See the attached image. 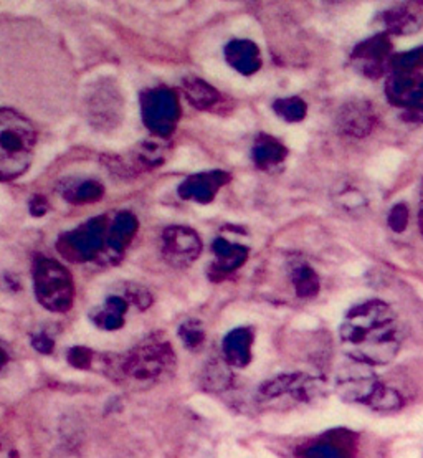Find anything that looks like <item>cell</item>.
<instances>
[{"label":"cell","mask_w":423,"mask_h":458,"mask_svg":"<svg viewBox=\"0 0 423 458\" xmlns=\"http://www.w3.org/2000/svg\"><path fill=\"white\" fill-rule=\"evenodd\" d=\"M251 341L253 335L250 329H235L224 339L225 360L232 366L245 368L251 360Z\"/></svg>","instance_id":"13"},{"label":"cell","mask_w":423,"mask_h":458,"mask_svg":"<svg viewBox=\"0 0 423 458\" xmlns=\"http://www.w3.org/2000/svg\"><path fill=\"white\" fill-rule=\"evenodd\" d=\"M402 404L403 403H402L401 394L382 384L379 391L374 394V397L370 399L369 407H372L374 411H380V412H391V411L401 409Z\"/></svg>","instance_id":"23"},{"label":"cell","mask_w":423,"mask_h":458,"mask_svg":"<svg viewBox=\"0 0 423 458\" xmlns=\"http://www.w3.org/2000/svg\"><path fill=\"white\" fill-rule=\"evenodd\" d=\"M47 202H45L44 197H33L32 202H30V212H32L35 217L38 216H44L47 212Z\"/></svg>","instance_id":"30"},{"label":"cell","mask_w":423,"mask_h":458,"mask_svg":"<svg viewBox=\"0 0 423 458\" xmlns=\"http://www.w3.org/2000/svg\"><path fill=\"white\" fill-rule=\"evenodd\" d=\"M286 148L282 142L273 140L270 136H261L260 140L255 144V161L260 165L261 169H272L275 165L282 164L286 157Z\"/></svg>","instance_id":"18"},{"label":"cell","mask_w":423,"mask_h":458,"mask_svg":"<svg viewBox=\"0 0 423 458\" xmlns=\"http://www.w3.org/2000/svg\"><path fill=\"white\" fill-rule=\"evenodd\" d=\"M337 123L344 134L354 136V138H364L372 131L376 124V114L369 103L351 101L341 109Z\"/></svg>","instance_id":"8"},{"label":"cell","mask_w":423,"mask_h":458,"mask_svg":"<svg viewBox=\"0 0 423 458\" xmlns=\"http://www.w3.org/2000/svg\"><path fill=\"white\" fill-rule=\"evenodd\" d=\"M293 284L298 295L304 296V298L315 296L319 292L317 275L308 265H300L294 268Z\"/></svg>","instance_id":"20"},{"label":"cell","mask_w":423,"mask_h":458,"mask_svg":"<svg viewBox=\"0 0 423 458\" xmlns=\"http://www.w3.org/2000/svg\"><path fill=\"white\" fill-rule=\"evenodd\" d=\"M136 229H138L136 218L132 217L131 214L118 216L116 220L113 222V225L109 229L108 239H106L109 249L120 253L130 243L131 239L134 237Z\"/></svg>","instance_id":"19"},{"label":"cell","mask_w":423,"mask_h":458,"mask_svg":"<svg viewBox=\"0 0 423 458\" xmlns=\"http://www.w3.org/2000/svg\"><path fill=\"white\" fill-rule=\"evenodd\" d=\"M419 225H420V232L423 235V181L422 189H420V208H419Z\"/></svg>","instance_id":"31"},{"label":"cell","mask_w":423,"mask_h":458,"mask_svg":"<svg viewBox=\"0 0 423 458\" xmlns=\"http://www.w3.org/2000/svg\"><path fill=\"white\" fill-rule=\"evenodd\" d=\"M344 436L334 437L316 444L315 447L306 452L308 458H349L348 447L344 445Z\"/></svg>","instance_id":"21"},{"label":"cell","mask_w":423,"mask_h":458,"mask_svg":"<svg viewBox=\"0 0 423 458\" xmlns=\"http://www.w3.org/2000/svg\"><path fill=\"white\" fill-rule=\"evenodd\" d=\"M227 181L228 175L222 171L192 175L182 182V186L179 189V194L184 199H192V200L206 204L216 197L218 189L224 186Z\"/></svg>","instance_id":"10"},{"label":"cell","mask_w":423,"mask_h":458,"mask_svg":"<svg viewBox=\"0 0 423 458\" xmlns=\"http://www.w3.org/2000/svg\"><path fill=\"white\" fill-rule=\"evenodd\" d=\"M179 336L189 350H199L206 341V331L200 325V321L189 319L179 329Z\"/></svg>","instance_id":"24"},{"label":"cell","mask_w":423,"mask_h":458,"mask_svg":"<svg viewBox=\"0 0 423 458\" xmlns=\"http://www.w3.org/2000/svg\"><path fill=\"white\" fill-rule=\"evenodd\" d=\"M225 56L230 65L243 75L255 73L261 65L260 50L249 40H233L225 48Z\"/></svg>","instance_id":"12"},{"label":"cell","mask_w":423,"mask_h":458,"mask_svg":"<svg viewBox=\"0 0 423 458\" xmlns=\"http://www.w3.org/2000/svg\"><path fill=\"white\" fill-rule=\"evenodd\" d=\"M164 257L175 267L194 262L202 250V243L196 232L187 227H169L164 232Z\"/></svg>","instance_id":"7"},{"label":"cell","mask_w":423,"mask_h":458,"mask_svg":"<svg viewBox=\"0 0 423 458\" xmlns=\"http://www.w3.org/2000/svg\"><path fill=\"white\" fill-rule=\"evenodd\" d=\"M128 310V301L120 296H109L106 303L99 306L98 310L91 315V319L103 329H118L124 323V313Z\"/></svg>","instance_id":"16"},{"label":"cell","mask_w":423,"mask_h":458,"mask_svg":"<svg viewBox=\"0 0 423 458\" xmlns=\"http://www.w3.org/2000/svg\"><path fill=\"white\" fill-rule=\"evenodd\" d=\"M33 346H35V350L48 354L50 351L54 350V341L47 335H38L37 338H33Z\"/></svg>","instance_id":"29"},{"label":"cell","mask_w":423,"mask_h":458,"mask_svg":"<svg viewBox=\"0 0 423 458\" xmlns=\"http://www.w3.org/2000/svg\"><path fill=\"white\" fill-rule=\"evenodd\" d=\"M174 350L164 339H148L131 350L120 362V369L128 379L154 382L174 368Z\"/></svg>","instance_id":"3"},{"label":"cell","mask_w":423,"mask_h":458,"mask_svg":"<svg viewBox=\"0 0 423 458\" xmlns=\"http://www.w3.org/2000/svg\"><path fill=\"white\" fill-rule=\"evenodd\" d=\"M391 52V45L385 40V37H376L370 38L366 44L360 45L354 58L358 60L359 65L366 70V73H377L379 75L380 66L384 64L385 56Z\"/></svg>","instance_id":"14"},{"label":"cell","mask_w":423,"mask_h":458,"mask_svg":"<svg viewBox=\"0 0 423 458\" xmlns=\"http://www.w3.org/2000/svg\"><path fill=\"white\" fill-rule=\"evenodd\" d=\"M37 132L17 111L0 113V175L2 181L22 175L32 163Z\"/></svg>","instance_id":"2"},{"label":"cell","mask_w":423,"mask_h":458,"mask_svg":"<svg viewBox=\"0 0 423 458\" xmlns=\"http://www.w3.org/2000/svg\"><path fill=\"white\" fill-rule=\"evenodd\" d=\"M103 196V187L99 186L98 182H85V184H81V186L76 187L75 191H73V194H72V199L70 200H75V202H81V204H85V202H95V200H99Z\"/></svg>","instance_id":"26"},{"label":"cell","mask_w":423,"mask_h":458,"mask_svg":"<svg viewBox=\"0 0 423 458\" xmlns=\"http://www.w3.org/2000/svg\"><path fill=\"white\" fill-rule=\"evenodd\" d=\"M275 111L284 121H301L306 116V105L298 98L280 99L275 103Z\"/></svg>","instance_id":"25"},{"label":"cell","mask_w":423,"mask_h":458,"mask_svg":"<svg viewBox=\"0 0 423 458\" xmlns=\"http://www.w3.org/2000/svg\"><path fill=\"white\" fill-rule=\"evenodd\" d=\"M182 88H184L187 99L199 109L212 111L224 101L217 89L210 87L202 78H187L182 83Z\"/></svg>","instance_id":"15"},{"label":"cell","mask_w":423,"mask_h":458,"mask_svg":"<svg viewBox=\"0 0 423 458\" xmlns=\"http://www.w3.org/2000/svg\"><path fill=\"white\" fill-rule=\"evenodd\" d=\"M144 123L156 134L165 136L174 130L179 120V103L174 93L167 89H152L142 95Z\"/></svg>","instance_id":"6"},{"label":"cell","mask_w":423,"mask_h":458,"mask_svg":"<svg viewBox=\"0 0 423 458\" xmlns=\"http://www.w3.org/2000/svg\"><path fill=\"white\" fill-rule=\"evenodd\" d=\"M68 360H70L75 368L85 369V368H88V366L91 364L93 354H91V351H88L87 348H73V350L70 351V354H68Z\"/></svg>","instance_id":"28"},{"label":"cell","mask_w":423,"mask_h":458,"mask_svg":"<svg viewBox=\"0 0 423 458\" xmlns=\"http://www.w3.org/2000/svg\"><path fill=\"white\" fill-rule=\"evenodd\" d=\"M106 224L103 218H97L89 222L87 227L78 229L72 235H68L66 243L72 250L75 251L80 259H91L95 253H98L105 245L108 235H106Z\"/></svg>","instance_id":"9"},{"label":"cell","mask_w":423,"mask_h":458,"mask_svg":"<svg viewBox=\"0 0 423 458\" xmlns=\"http://www.w3.org/2000/svg\"><path fill=\"white\" fill-rule=\"evenodd\" d=\"M382 382L372 372L370 366L352 360V364L337 374L336 389L339 395L349 403L369 405L374 394L379 391Z\"/></svg>","instance_id":"5"},{"label":"cell","mask_w":423,"mask_h":458,"mask_svg":"<svg viewBox=\"0 0 423 458\" xmlns=\"http://www.w3.org/2000/svg\"><path fill=\"white\" fill-rule=\"evenodd\" d=\"M35 293L42 305L62 313L73 303V280L72 275L60 263L42 260L35 267Z\"/></svg>","instance_id":"4"},{"label":"cell","mask_w":423,"mask_h":458,"mask_svg":"<svg viewBox=\"0 0 423 458\" xmlns=\"http://www.w3.org/2000/svg\"><path fill=\"white\" fill-rule=\"evenodd\" d=\"M407 224H409V210L407 206L399 204L395 208H392L391 216H389V225L393 232H403L407 229Z\"/></svg>","instance_id":"27"},{"label":"cell","mask_w":423,"mask_h":458,"mask_svg":"<svg viewBox=\"0 0 423 458\" xmlns=\"http://www.w3.org/2000/svg\"><path fill=\"white\" fill-rule=\"evenodd\" d=\"M343 346L352 360L389 364L401 350L402 331L391 306L379 300L354 306L341 327Z\"/></svg>","instance_id":"1"},{"label":"cell","mask_w":423,"mask_h":458,"mask_svg":"<svg viewBox=\"0 0 423 458\" xmlns=\"http://www.w3.org/2000/svg\"><path fill=\"white\" fill-rule=\"evenodd\" d=\"M228 362H212L210 366H208V369L206 371V376H204V386H206L208 391H214V393H218V391H224V389H227L228 382H230V371H228L227 368Z\"/></svg>","instance_id":"22"},{"label":"cell","mask_w":423,"mask_h":458,"mask_svg":"<svg viewBox=\"0 0 423 458\" xmlns=\"http://www.w3.org/2000/svg\"><path fill=\"white\" fill-rule=\"evenodd\" d=\"M214 251L217 257V268L222 272H233L247 260V249L241 245H233L225 239L214 242Z\"/></svg>","instance_id":"17"},{"label":"cell","mask_w":423,"mask_h":458,"mask_svg":"<svg viewBox=\"0 0 423 458\" xmlns=\"http://www.w3.org/2000/svg\"><path fill=\"white\" fill-rule=\"evenodd\" d=\"M422 5H395L391 11L385 12L382 15L384 25L387 27V30L392 33H399V35H407V33L417 32L420 30L423 25V12H420Z\"/></svg>","instance_id":"11"}]
</instances>
